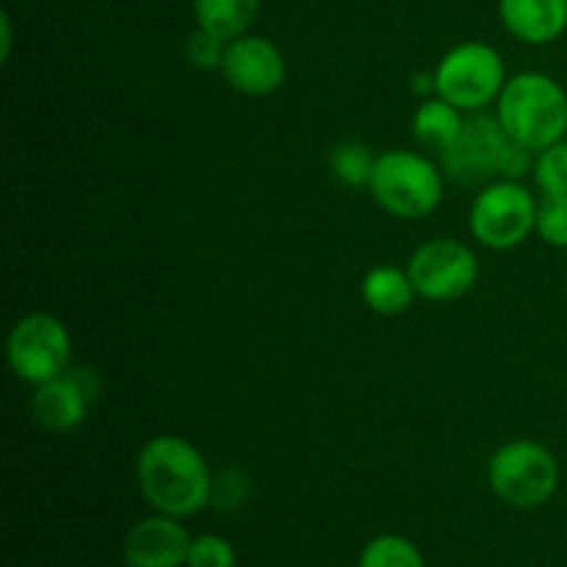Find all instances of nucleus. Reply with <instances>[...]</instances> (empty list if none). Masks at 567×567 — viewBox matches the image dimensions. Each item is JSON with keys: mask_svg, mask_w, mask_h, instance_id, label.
Wrapping results in <instances>:
<instances>
[{"mask_svg": "<svg viewBox=\"0 0 567 567\" xmlns=\"http://www.w3.org/2000/svg\"><path fill=\"white\" fill-rule=\"evenodd\" d=\"M535 183L543 194H567V142L540 150L535 158Z\"/></svg>", "mask_w": 567, "mask_h": 567, "instance_id": "nucleus-20", "label": "nucleus"}, {"mask_svg": "<svg viewBox=\"0 0 567 567\" xmlns=\"http://www.w3.org/2000/svg\"><path fill=\"white\" fill-rule=\"evenodd\" d=\"M225 48H227L225 39H219V37H214V33L197 28V31L188 37L186 55L194 66H199V70H221Z\"/></svg>", "mask_w": 567, "mask_h": 567, "instance_id": "nucleus-22", "label": "nucleus"}, {"mask_svg": "<svg viewBox=\"0 0 567 567\" xmlns=\"http://www.w3.org/2000/svg\"><path fill=\"white\" fill-rule=\"evenodd\" d=\"M247 498V476L238 474V471H225L219 480H214V496L210 502H219V507H236Z\"/></svg>", "mask_w": 567, "mask_h": 567, "instance_id": "nucleus-24", "label": "nucleus"}, {"mask_svg": "<svg viewBox=\"0 0 567 567\" xmlns=\"http://www.w3.org/2000/svg\"><path fill=\"white\" fill-rule=\"evenodd\" d=\"M465 120H468L465 111H460L457 105L435 94L430 100H421V105L413 114V122H410V131H413L415 144L443 155L460 138Z\"/></svg>", "mask_w": 567, "mask_h": 567, "instance_id": "nucleus-14", "label": "nucleus"}, {"mask_svg": "<svg viewBox=\"0 0 567 567\" xmlns=\"http://www.w3.org/2000/svg\"><path fill=\"white\" fill-rule=\"evenodd\" d=\"M142 496L155 513L188 518L205 509L214 496V474L205 454L177 435L150 437L136 460Z\"/></svg>", "mask_w": 567, "mask_h": 567, "instance_id": "nucleus-1", "label": "nucleus"}, {"mask_svg": "<svg viewBox=\"0 0 567 567\" xmlns=\"http://www.w3.org/2000/svg\"><path fill=\"white\" fill-rule=\"evenodd\" d=\"M103 393V377L94 369H72L61 374L59 380H50L44 385L33 388L31 415L42 430L64 435L78 430L86 421L89 408Z\"/></svg>", "mask_w": 567, "mask_h": 567, "instance_id": "nucleus-10", "label": "nucleus"}, {"mask_svg": "<svg viewBox=\"0 0 567 567\" xmlns=\"http://www.w3.org/2000/svg\"><path fill=\"white\" fill-rule=\"evenodd\" d=\"M535 233L548 247L567 249V194H543Z\"/></svg>", "mask_w": 567, "mask_h": 567, "instance_id": "nucleus-19", "label": "nucleus"}, {"mask_svg": "<svg viewBox=\"0 0 567 567\" xmlns=\"http://www.w3.org/2000/svg\"><path fill=\"white\" fill-rule=\"evenodd\" d=\"M188 548H192V537L181 526V518L172 515H153L144 518L127 532L125 554L127 567H181L186 565Z\"/></svg>", "mask_w": 567, "mask_h": 567, "instance_id": "nucleus-12", "label": "nucleus"}, {"mask_svg": "<svg viewBox=\"0 0 567 567\" xmlns=\"http://www.w3.org/2000/svg\"><path fill=\"white\" fill-rule=\"evenodd\" d=\"M360 297H363L365 308L374 310L377 316H402L408 313L419 293H415L408 269L380 264L365 271L363 282H360Z\"/></svg>", "mask_w": 567, "mask_h": 567, "instance_id": "nucleus-15", "label": "nucleus"}, {"mask_svg": "<svg viewBox=\"0 0 567 567\" xmlns=\"http://www.w3.org/2000/svg\"><path fill=\"white\" fill-rule=\"evenodd\" d=\"M186 567H236V548L219 535H199L188 548Z\"/></svg>", "mask_w": 567, "mask_h": 567, "instance_id": "nucleus-21", "label": "nucleus"}, {"mask_svg": "<svg viewBox=\"0 0 567 567\" xmlns=\"http://www.w3.org/2000/svg\"><path fill=\"white\" fill-rule=\"evenodd\" d=\"M502 25L524 44H551L567 31V0H498Z\"/></svg>", "mask_w": 567, "mask_h": 567, "instance_id": "nucleus-13", "label": "nucleus"}, {"mask_svg": "<svg viewBox=\"0 0 567 567\" xmlns=\"http://www.w3.org/2000/svg\"><path fill=\"white\" fill-rule=\"evenodd\" d=\"M258 9L260 0H194V20L203 31L233 42L249 31Z\"/></svg>", "mask_w": 567, "mask_h": 567, "instance_id": "nucleus-16", "label": "nucleus"}, {"mask_svg": "<svg viewBox=\"0 0 567 567\" xmlns=\"http://www.w3.org/2000/svg\"><path fill=\"white\" fill-rule=\"evenodd\" d=\"M509 136L491 114H471L457 142L441 155V169L460 186H487L498 181V155Z\"/></svg>", "mask_w": 567, "mask_h": 567, "instance_id": "nucleus-9", "label": "nucleus"}, {"mask_svg": "<svg viewBox=\"0 0 567 567\" xmlns=\"http://www.w3.org/2000/svg\"><path fill=\"white\" fill-rule=\"evenodd\" d=\"M358 567H426V563L408 537L382 535L363 548Z\"/></svg>", "mask_w": 567, "mask_h": 567, "instance_id": "nucleus-18", "label": "nucleus"}, {"mask_svg": "<svg viewBox=\"0 0 567 567\" xmlns=\"http://www.w3.org/2000/svg\"><path fill=\"white\" fill-rule=\"evenodd\" d=\"M330 172L338 183L349 188H369L371 175H374V164H377V155L371 153L369 144L363 142H341L332 147L330 153Z\"/></svg>", "mask_w": 567, "mask_h": 567, "instance_id": "nucleus-17", "label": "nucleus"}, {"mask_svg": "<svg viewBox=\"0 0 567 567\" xmlns=\"http://www.w3.org/2000/svg\"><path fill=\"white\" fill-rule=\"evenodd\" d=\"M221 75L238 94L269 97L286 83L288 64L282 50L271 39L244 33V37L227 42Z\"/></svg>", "mask_w": 567, "mask_h": 567, "instance_id": "nucleus-11", "label": "nucleus"}, {"mask_svg": "<svg viewBox=\"0 0 567 567\" xmlns=\"http://www.w3.org/2000/svg\"><path fill=\"white\" fill-rule=\"evenodd\" d=\"M6 358L17 380L39 388L59 380L72 365V338L64 321L53 313H28L6 338Z\"/></svg>", "mask_w": 567, "mask_h": 567, "instance_id": "nucleus-7", "label": "nucleus"}, {"mask_svg": "<svg viewBox=\"0 0 567 567\" xmlns=\"http://www.w3.org/2000/svg\"><path fill=\"white\" fill-rule=\"evenodd\" d=\"M535 150L524 147V144L509 138V142L504 144L502 155H498V177H502V181H524L526 175L535 172Z\"/></svg>", "mask_w": 567, "mask_h": 567, "instance_id": "nucleus-23", "label": "nucleus"}, {"mask_svg": "<svg viewBox=\"0 0 567 567\" xmlns=\"http://www.w3.org/2000/svg\"><path fill=\"white\" fill-rule=\"evenodd\" d=\"M443 169L415 150H385L377 155L369 194L396 219H424L443 203Z\"/></svg>", "mask_w": 567, "mask_h": 567, "instance_id": "nucleus-3", "label": "nucleus"}, {"mask_svg": "<svg viewBox=\"0 0 567 567\" xmlns=\"http://www.w3.org/2000/svg\"><path fill=\"white\" fill-rule=\"evenodd\" d=\"M437 97L449 100L465 114H480L496 103L507 83L502 53L485 42L454 44L435 66Z\"/></svg>", "mask_w": 567, "mask_h": 567, "instance_id": "nucleus-5", "label": "nucleus"}, {"mask_svg": "<svg viewBox=\"0 0 567 567\" xmlns=\"http://www.w3.org/2000/svg\"><path fill=\"white\" fill-rule=\"evenodd\" d=\"M537 203L540 199L520 181H491L471 203V236L496 252L520 247L535 233Z\"/></svg>", "mask_w": 567, "mask_h": 567, "instance_id": "nucleus-6", "label": "nucleus"}, {"mask_svg": "<svg viewBox=\"0 0 567 567\" xmlns=\"http://www.w3.org/2000/svg\"><path fill=\"white\" fill-rule=\"evenodd\" d=\"M408 275L415 293L426 302H454L474 291L480 280V258L457 238H430L413 249Z\"/></svg>", "mask_w": 567, "mask_h": 567, "instance_id": "nucleus-8", "label": "nucleus"}, {"mask_svg": "<svg viewBox=\"0 0 567 567\" xmlns=\"http://www.w3.org/2000/svg\"><path fill=\"white\" fill-rule=\"evenodd\" d=\"M487 482L507 507L535 509L557 493L559 463L548 446L518 437L498 446L487 460Z\"/></svg>", "mask_w": 567, "mask_h": 567, "instance_id": "nucleus-4", "label": "nucleus"}, {"mask_svg": "<svg viewBox=\"0 0 567 567\" xmlns=\"http://www.w3.org/2000/svg\"><path fill=\"white\" fill-rule=\"evenodd\" d=\"M496 120L513 142L540 153L565 138L567 92L546 72H518L498 94Z\"/></svg>", "mask_w": 567, "mask_h": 567, "instance_id": "nucleus-2", "label": "nucleus"}]
</instances>
